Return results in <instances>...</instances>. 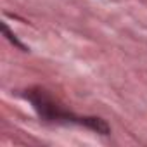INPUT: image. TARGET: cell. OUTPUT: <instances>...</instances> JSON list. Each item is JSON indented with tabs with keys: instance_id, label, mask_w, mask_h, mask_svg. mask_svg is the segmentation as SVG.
<instances>
[{
	"instance_id": "cell-1",
	"label": "cell",
	"mask_w": 147,
	"mask_h": 147,
	"mask_svg": "<svg viewBox=\"0 0 147 147\" xmlns=\"http://www.w3.org/2000/svg\"><path fill=\"white\" fill-rule=\"evenodd\" d=\"M26 97L30 99V102L33 104V107L36 109V113L49 119V121H59V119H69L71 114H67L45 90H30L26 94Z\"/></svg>"
},
{
	"instance_id": "cell-2",
	"label": "cell",
	"mask_w": 147,
	"mask_h": 147,
	"mask_svg": "<svg viewBox=\"0 0 147 147\" xmlns=\"http://www.w3.org/2000/svg\"><path fill=\"white\" fill-rule=\"evenodd\" d=\"M82 123H83L85 126H88L90 130H94V131L100 133V135H107V133H109V125H107L104 119H100V118L88 116V118H83V119H82Z\"/></svg>"
},
{
	"instance_id": "cell-3",
	"label": "cell",
	"mask_w": 147,
	"mask_h": 147,
	"mask_svg": "<svg viewBox=\"0 0 147 147\" xmlns=\"http://www.w3.org/2000/svg\"><path fill=\"white\" fill-rule=\"evenodd\" d=\"M2 30H4V33L7 35V38H9V40H11V42H12V43H14L16 47H19L21 50H28V49H26V47H24V45H23V43H21V42H19L18 38H16V35H14V33H12V31H11L9 28H7V24H2Z\"/></svg>"
}]
</instances>
